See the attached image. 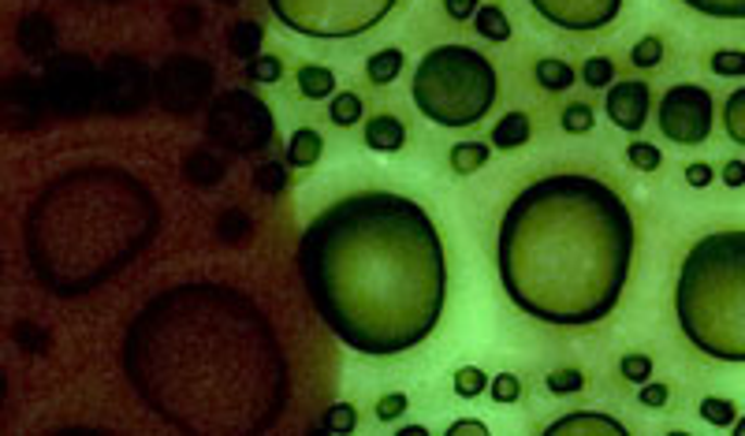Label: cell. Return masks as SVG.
Wrapping results in <instances>:
<instances>
[{
  "label": "cell",
  "mask_w": 745,
  "mask_h": 436,
  "mask_svg": "<svg viewBox=\"0 0 745 436\" xmlns=\"http://www.w3.org/2000/svg\"><path fill=\"white\" fill-rule=\"evenodd\" d=\"M626 157H630V164H634V169H642V172H656V169H660V161H663V153L656 150L653 142H630Z\"/></svg>",
  "instance_id": "cell-40"
},
{
  "label": "cell",
  "mask_w": 745,
  "mask_h": 436,
  "mask_svg": "<svg viewBox=\"0 0 745 436\" xmlns=\"http://www.w3.org/2000/svg\"><path fill=\"white\" fill-rule=\"evenodd\" d=\"M611 78H616V64H611L608 57L585 60V67H582V83L585 86H593V90H608Z\"/></svg>",
  "instance_id": "cell-30"
},
{
  "label": "cell",
  "mask_w": 745,
  "mask_h": 436,
  "mask_svg": "<svg viewBox=\"0 0 745 436\" xmlns=\"http://www.w3.org/2000/svg\"><path fill=\"white\" fill-rule=\"evenodd\" d=\"M146 101V67L131 57H116L101 67V98L104 112H135Z\"/></svg>",
  "instance_id": "cell-13"
},
{
  "label": "cell",
  "mask_w": 745,
  "mask_h": 436,
  "mask_svg": "<svg viewBox=\"0 0 745 436\" xmlns=\"http://www.w3.org/2000/svg\"><path fill=\"white\" fill-rule=\"evenodd\" d=\"M525 142H530V116H525V112H507L504 120H496V127H493L496 150H519Z\"/></svg>",
  "instance_id": "cell-19"
},
{
  "label": "cell",
  "mask_w": 745,
  "mask_h": 436,
  "mask_svg": "<svg viewBox=\"0 0 745 436\" xmlns=\"http://www.w3.org/2000/svg\"><path fill=\"white\" fill-rule=\"evenodd\" d=\"M94 4H127V0H94Z\"/></svg>",
  "instance_id": "cell-51"
},
{
  "label": "cell",
  "mask_w": 745,
  "mask_h": 436,
  "mask_svg": "<svg viewBox=\"0 0 745 436\" xmlns=\"http://www.w3.org/2000/svg\"><path fill=\"white\" fill-rule=\"evenodd\" d=\"M161 228L157 195L116 164H86L46 183L26 209L23 250L46 291L78 299L135 261Z\"/></svg>",
  "instance_id": "cell-4"
},
{
  "label": "cell",
  "mask_w": 745,
  "mask_h": 436,
  "mask_svg": "<svg viewBox=\"0 0 745 436\" xmlns=\"http://www.w3.org/2000/svg\"><path fill=\"white\" fill-rule=\"evenodd\" d=\"M52 46H57V26L49 23V15L30 12L20 20V49L30 60H49Z\"/></svg>",
  "instance_id": "cell-15"
},
{
  "label": "cell",
  "mask_w": 745,
  "mask_h": 436,
  "mask_svg": "<svg viewBox=\"0 0 745 436\" xmlns=\"http://www.w3.org/2000/svg\"><path fill=\"white\" fill-rule=\"evenodd\" d=\"M328 116H332V124H339V127L358 124V120H362V98H358V94H336V101L328 104Z\"/></svg>",
  "instance_id": "cell-29"
},
{
  "label": "cell",
  "mask_w": 745,
  "mask_h": 436,
  "mask_svg": "<svg viewBox=\"0 0 745 436\" xmlns=\"http://www.w3.org/2000/svg\"><path fill=\"white\" fill-rule=\"evenodd\" d=\"M224 4H239V0H224Z\"/></svg>",
  "instance_id": "cell-52"
},
{
  "label": "cell",
  "mask_w": 745,
  "mask_h": 436,
  "mask_svg": "<svg viewBox=\"0 0 745 436\" xmlns=\"http://www.w3.org/2000/svg\"><path fill=\"white\" fill-rule=\"evenodd\" d=\"M712 72L716 75H745V52H738V49H720L712 57Z\"/></svg>",
  "instance_id": "cell-41"
},
{
  "label": "cell",
  "mask_w": 745,
  "mask_h": 436,
  "mask_svg": "<svg viewBox=\"0 0 745 436\" xmlns=\"http://www.w3.org/2000/svg\"><path fill=\"white\" fill-rule=\"evenodd\" d=\"M209 135L235 153H258L269 150V142H273L276 120L261 98L247 90H227L209 112Z\"/></svg>",
  "instance_id": "cell-8"
},
{
  "label": "cell",
  "mask_w": 745,
  "mask_h": 436,
  "mask_svg": "<svg viewBox=\"0 0 745 436\" xmlns=\"http://www.w3.org/2000/svg\"><path fill=\"white\" fill-rule=\"evenodd\" d=\"M485 388H488L485 370H477V365H462V370H455V391H459L462 399H477Z\"/></svg>",
  "instance_id": "cell-31"
},
{
  "label": "cell",
  "mask_w": 745,
  "mask_h": 436,
  "mask_svg": "<svg viewBox=\"0 0 745 436\" xmlns=\"http://www.w3.org/2000/svg\"><path fill=\"white\" fill-rule=\"evenodd\" d=\"M708 20H745V0H682Z\"/></svg>",
  "instance_id": "cell-26"
},
{
  "label": "cell",
  "mask_w": 745,
  "mask_h": 436,
  "mask_svg": "<svg viewBox=\"0 0 745 436\" xmlns=\"http://www.w3.org/2000/svg\"><path fill=\"white\" fill-rule=\"evenodd\" d=\"M634 250V213L608 183L571 172L545 176L514 195L499 221V284L537 321L596 325L616 310Z\"/></svg>",
  "instance_id": "cell-3"
},
{
  "label": "cell",
  "mask_w": 745,
  "mask_h": 436,
  "mask_svg": "<svg viewBox=\"0 0 745 436\" xmlns=\"http://www.w3.org/2000/svg\"><path fill=\"white\" fill-rule=\"evenodd\" d=\"M407 142V127H402L399 116H373L365 124V146L376 153H396Z\"/></svg>",
  "instance_id": "cell-17"
},
{
  "label": "cell",
  "mask_w": 745,
  "mask_h": 436,
  "mask_svg": "<svg viewBox=\"0 0 745 436\" xmlns=\"http://www.w3.org/2000/svg\"><path fill=\"white\" fill-rule=\"evenodd\" d=\"M355 425H358V411L350 403H336L324 414V429L328 433H355Z\"/></svg>",
  "instance_id": "cell-39"
},
{
  "label": "cell",
  "mask_w": 745,
  "mask_h": 436,
  "mask_svg": "<svg viewBox=\"0 0 745 436\" xmlns=\"http://www.w3.org/2000/svg\"><path fill=\"white\" fill-rule=\"evenodd\" d=\"M619 373L630 381V385H645V381L653 377V359H648V354H626V359L619 362Z\"/></svg>",
  "instance_id": "cell-36"
},
{
  "label": "cell",
  "mask_w": 745,
  "mask_h": 436,
  "mask_svg": "<svg viewBox=\"0 0 745 436\" xmlns=\"http://www.w3.org/2000/svg\"><path fill=\"white\" fill-rule=\"evenodd\" d=\"M298 273L324 325L370 359L425 344L447 299L440 232L396 190H358L321 209L298 242Z\"/></svg>",
  "instance_id": "cell-2"
},
{
  "label": "cell",
  "mask_w": 745,
  "mask_h": 436,
  "mask_svg": "<svg viewBox=\"0 0 745 436\" xmlns=\"http://www.w3.org/2000/svg\"><path fill=\"white\" fill-rule=\"evenodd\" d=\"M488 157H493V150H488L485 142H459L451 150V169L459 172V176H473L477 169H485Z\"/></svg>",
  "instance_id": "cell-23"
},
{
  "label": "cell",
  "mask_w": 745,
  "mask_h": 436,
  "mask_svg": "<svg viewBox=\"0 0 745 436\" xmlns=\"http://www.w3.org/2000/svg\"><path fill=\"white\" fill-rule=\"evenodd\" d=\"M321 150H324V138L318 135V130L298 127L291 135V142H287V164H295V169H310V164L321 161Z\"/></svg>",
  "instance_id": "cell-18"
},
{
  "label": "cell",
  "mask_w": 745,
  "mask_h": 436,
  "mask_svg": "<svg viewBox=\"0 0 745 436\" xmlns=\"http://www.w3.org/2000/svg\"><path fill=\"white\" fill-rule=\"evenodd\" d=\"M488 396H493L496 403H514V399L522 396V381L514 377V373H496V377L488 381Z\"/></svg>",
  "instance_id": "cell-35"
},
{
  "label": "cell",
  "mask_w": 745,
  "mask_h": 436,
  "mask_svg": "<svg viewBox=\"0 0 745 436\" xmlns=\"http://www.w3.org/2000/svg\"><path fill=\"white\" fill-rule=\"evenodd\" d=\"M734 433L745 436V418H738V422H734Z\"/></svg>",
  "instance_id": "cell-50"
},
{
  "label": "cell",
  "mask_w": 745,
  "mask_h": 436,
  "mask_svg": "<svg viewBox=\"0 0 745 436\" xmlns=\"http://www.w3.org/2000/svg\"><path fill=\"white\" fill-rule=\"evenodd\" d=\"M49 116L46 86L41 78L15 72L0 83V127L8 130H30Z\"/></svg>",
  "instance_id": "cell-11"
},
{
  "label": "cell",
  "mask_w": 745,
  "mask_h": 436,
  "mask_svg": "<svg viewBox=\"0 0 745 436\" xmlns=\"http://www.w3.org/2000/svg\"><path fill=\"white\" fill-rule=\"evenodd\" d=\"M585 377L574 370V365H563V370H551L548 373V391L551 396H571V391H582Z\"/></svg>",
  "instance_id": "cell-33"
},
{
  "label": "cell",
  "mask_w": 745,
  "mask_h": 436,
  "mask_svg": "<svg viewBox=\"0 0 745 436\" xmlns=\"http://www.w3.org/2000/svg\"><path fill=\"white\" fill-rule=\"evenodd\" d=\"M473 26H477V34L485 41H507V38H511V23H507L504 8H496V4L477 8V15H473Z\"/></svg>",
  "instance_id": "cell-22"
},
{
  "label": "cell",
  "mask_w": 745,
  "mask_h": 436,
  "mask_svg": "<svg viewBox=\"0 0 745 436\" xmlns=\"http://www.w3.org/2000/svg\"><path fill=\"white\" fill-rule=\"evenodd\" d=\"M563 433H596V436H626V425L616 422V418L608 414H593V411H582V414H567L559 418V422L548 425V436H563Z\"/></svg>",
  "instance_id": "cell-16"
},
{
  "label": "cell",
  "mask_w": 745,
  "mask_h": 436,
  "mask_svg": "<svg viewBox=\"0 0 745 436\" xmlns=\"http://www.w3.org/2000/svg\"><path fill=\"white\" fill-rule=\"evenodd\" d=\"M402 414H407V396L402 391H388V396L376 399V418L381 422H396Z\"/></svg>",
  "instance_id": "cell-42"
},
{
  "label": "cell",
  "mask_w": 745,
  "mask_h": 436,
  "mask_svg": "<svg viewBox=\"0 0 745 436\" xmlns=\"http://www.w3.org/2000/svg\"><path fill=\"white\" fill-rule=\"evenodd\" d=\"M4 396H8V377H4V370H0V411H4Z\"/></svg>",
  "instance_id": "cell-49"
},
{
  "label": "cell",
  "mask_w": 745,
  "mask_h": 436,
  "mask_svg": "<svg viewBox=\"0 0 745 436\" xmlns=\"http://www.w3.org/2000/svg\"><path fill=\"white\" fill-rule=\"evenodd\" d=\"M298 90H302L310 101H321L336 90V75H332L324 64H306L302 72H298Z\"/></svg>",
  "instance_id": "cell-20"
},
{
  "label": "cell",
  "mask_w": 745,
  "mask_h": 436,
  "mask_svg": "<svg viewBox=\"0 0 745 436\" xmlns=\"http://www.w3.org/2000/svg\"><path fill=\"white\" fill-rule=\"evenodd\" d=\"M247 75H250V83H280L284 64H280L276 57H253L247 64Z\"/></svg>",
  "instance_id": "cell-38"
},
{
  "label": "cell",
  "mask_w": 745,
  "mask_h": 436,
  "mask_svg": "<svg viewBox=\"0 0 745 436\" xmlns=\"http://www.w3.org/2000/svg\"><path fill=\"white\" fill-rule=\"evenodd\" d=\"M399 0H269L273 15L302 38H358L388 20Z\"/></svg>",
  "instance_id": "cell-7"
},
{
  "label": "cell",
  "mask_w": 745,
  "mask_h": 436,
  "mask_svg": "<svg viewBox=\"0 0 745 436\" xmlns=\"http://www.w3.org/2000/svg\"><path fill=\"white\" fill-rule=\"evenodd\" d=\"M671 399V391L668 385H653V381H645L642 391H637V403L648 407V411H656V407H663Z\"/></svg>",
  "instance_id": "cell-44"
},
{
  "label": "cell",
  "mask_w": 745,
  "mask_h": 436,
  "mask_svg": "<svg viewBox=\"0 0 745 436\" xmlns=\"http://www.w3.org/2000/svg\"><path fill=\"white\" fill-rule=\"evenodd\" d=\"M593 124H596V120H593L589 104L574 101V104H567V109H563V130H567V135H589Z\"/></svg>",
  "instance_id": "cell-32"
},
{
  "label": "cell",
  "mask_w": 745,
  "mask_h": 436,
  "mask_svg": "<svg viewBox=\"0 0 745 436\" xmlns=\"http://www.w3.org/2000/svg\"><path fill=\"white\" fill-rule=\"evenodd\" d=\"M533 12L559 30H604L619 15L622 0H530Z\"/></svg>",
  "instance_id": "cell-12"
},
{
  "label": "cell",
  "mask_w": 745,
  "mask_h": 436,
  "mask_svg": "<svg viewBox=\"0 0 745 436\" xmlns=\"http://www.w3.org/2000/svg\"><path fill=\"white\" fill-rule=\"evenodd\" d=\"M258 187L265 190V195L284 190L287 187V169H284V164H261V169H258Z\"/></svg>",
  "instance_id": "cell-43"
},
{
  "label": "cell",
  "mask_w": 745,
  "mask_h": 436,
  "mask_svg": "<svg viewBox=\"0 0 745 436\" xmlns=\"http://www.w3.org/2000/svg\"><path fill=\"white\" fill-rule=\"evenodd\" d=\"M686 183H690V187H708V183H712V164H690V169H686Z\"/></svg>",
  "instance_id": "cell-46"
},
{
  "label": "cell",
  "mask_w": 745,
  "mask_h": 436,
  "mask_svg": "<svg viewBox=\"0 0 745 436\" xmlns=\"http://www.w3.org/2000/svg\"><path fill=\"white\" fill-rule=\"evenodd\" d=\"M723 183L727 187H745V161H727L723 164Z\"/></svg>",
  "instance_id": "cell-47"
},
{
  "label": "cell",
  "mask_w": 745,
  "mask_h": 436,
  "mask_svg": "<svg viewBox=\"0 0 745 436\" xmlns=\"http://www.w3.org/2000/svg\"><path fill=\"white\" fill-rule=\"evenodd\" d=\"M716 104L712 94L697 83H679L660 101V130L674 146H700L712 135Z\"/></svg>",
  "instance_id": "cell-10"
},
{
  "label": "cell",
  "mask_w": 745,
  "mask_h": 436,
  "mask_svg": "<svg viewBox=\"0 0 745 436\" xmlns=\"http://www.w3.org/2000/svg\"><path fill=\"white\" fill-rule=\"evenodd\" d=\"M261 49V26L258 23H235L232 26V52L243 60H253Z\"/></svg>",
  "instance_id": "cell-27"
},
{
  "label": "cell",
  "mask_w": 745,
  "mask_h": 436,
  "mask_svg": "<svg viewBox=\"0 0 745 436\" xmlns=\"http://www.w3.org/2000/svg\"><path fill=\"white\" fill-rule=\"evenodd\" d=\"M187 176L195 179V183H201V187H206V183H221L224 164H221V161H213L209 153H198L195 161L187 164Z\"/></svg>",
  "instance_id": "cell-34"
},
{
  "label": "cell",
  "mask_w": 745,
  "mask_h": 436,
  "mask_svg": "<svg viewBox=\"0 0 745 436\" xmlns=\"http://www.w3.org/2000/svg\"><path fill=\"white\" fill-rule=\"evenodd\" d=\"M46 101L49 112L60 120H78L90 109H98L101 98V72L86 57H49L46 60Z\"/></svg>",
  "instance_id": "cell-9"
},
{
  "label": "cell",
  "mask_w": 745,
  "mask_h": 436,
  "mask_svg": "<svg viewBox=\"0 0 745 436\" xmlns=\"http://www.w3.org/2000/svg\"><path fill=\"white\" fill-rule=\"evenodd\" d=\"M630 60H634L637 67H656L663 60V41L656 38V34H648V38H642L634 46V52H630Z\"/></svg>",
  "instance_id": "cell-37"
},
{
  "label": "cell",
  "mask_w": 745,
  "mask_h": 436,
  "mask_svg": "<svg viewBox=\"0 0 745 436\" xmlns=\"http://www.w3.org/2000/svg\"><path fill=\"white\" fill-rule=\"evenodd\" d=\"M674 317L700 354L745 362V232H712L686 250Z\"/></svg>",
  "instance_id": "cell-5"
},
{
  "label": "cell",
  "mask_w": 745,
  "mask_h": 436,
  "mask_svg": "<svg viewBox=\"0 0 745 436\" xmlns=\"http://www.w3.org/2000/svg\"><path fill=\"white\" fill-rule=\"evenodd\" d=\"M700 418H705L708 425H716V429H727V425H734V418H738V411H734L731 399L708 396V399H700Z\"/></svg>",
  "instance_id": "cell-28"
},
{
  "label": "cell",
  "mask_w": 745,
  "mask_h": 436,
  "mask_svg": "<svg viewBox=\"0 0 745 436\" xmlns=\"http://www.w3.org/2000/svg\"><path fill=\"white\" fill-rule=\"evenodd\" d=\"M414 104L436 127H470L496 104L499 78L488 57L470 46H436L422 57L410 83Z\"/></svg>",
  "instance_id": "cell-6"
},
{
  "label": "cell",
  "mask_w": 745,
  "mask_h": 436,
  "mask_svg": "<svg viewBox=\"0 0 745 436\" xmlns=\"http://www.w3.org/2000/svg\"><path fill=\"white\" fill-rule=\"evenodd\" d=\"M537 83L545 86V90H551V94L571 90V86H574V67L567 64V60H541V64H537Z\"/></svg>",
  "instance_id": "cell-24"
},
{
  "label": "cell",
  "mask_w": 745,
  "mask_h": 436,
  "mask_svg": "<svg viewBox=\"0 0 745 436\" xmlns=\"http://www.w3.org/2000/svg\"><path fill=\"white\" fill-rule=\"evenodd\" d=\"M365 72H370V83L373 86H392L402 72V52L399 49H381L370 57V64H365Z\"/></svg>",
  "instance_id": "cell-21"
},
{
  "label": "cell",
  "mask_w": 745,
  "mask_h": 436,
  "mask_svg": "<svg viewBox=\"0 0 745 436\" xmlns=\"http://www.w3.org/2000/svg\"><path fill=\"white\" fill-rule=\"evenodd\" d=\"M467 433H477V436H488V425L485 422H455L447 436H467Z\"/></svg>",
  "instance_id": "cell-48"
},
{
  "label": "cell",
  "mask_w": 745,
  "mask_h": 436,
  "mask_svg": "<svg viewBox=\"0 0 745 436\" xmlns=\"http://www.w3.org/2000/svg\"><path fill=\"white\" fill-rule=\"evenodd\" d=\"M604 109H608V120L622 130H642L648 120V86L637 83V78H626V83L608 86V98H604Z\"/></svg>",
  "instance_id": "cell-14"
},
{
  "label": "cell",
  "mask_w": 745,
  "mask_h": 436,
  "mask_svg": "<svg viewBox=\"0 0 745 436\" xmlns=\"http://www.w3.org/2000/svg\"><path fill=\"white\" fill-rule=\"evenodd\" d=\"M444 8L455 23H462V20H473V15H477L481 0H444Z\"/></svg>",
  "instance_id": "cell-45"
},
{
  "label": "cell",
  "mask_w": 745,
  "mask_h": 436,
  "mask_svg": "<svg viewBox=\"0 0 745 436\" xmlns=\"http://www.w3.org/2000/svg\"><path fill=\"white\" fill-rule=\"evenodd\" d=\"M124 373L164 425L190 436H258L280 425L291 396L273 321L224 284L153 295L124 336Z\"/></svg>",
  "instance_id": "cell-1"
},
{
  "label": "cell",
  "mask_w": 745,
  "mask_h": 436,
  "mask_svg": "<svg viewBox=\"0 0 745 436\" xmlns=\"http://www.w3.org/2000/svg\"><path fill=\"white\" fill-rule=\"evenodd\" d=\"M723 130L731 135V142L745 146V86L731 90V98L723 104Z\"/></svg>",
  "instance_id": "cell-25"
}]
</instances>
